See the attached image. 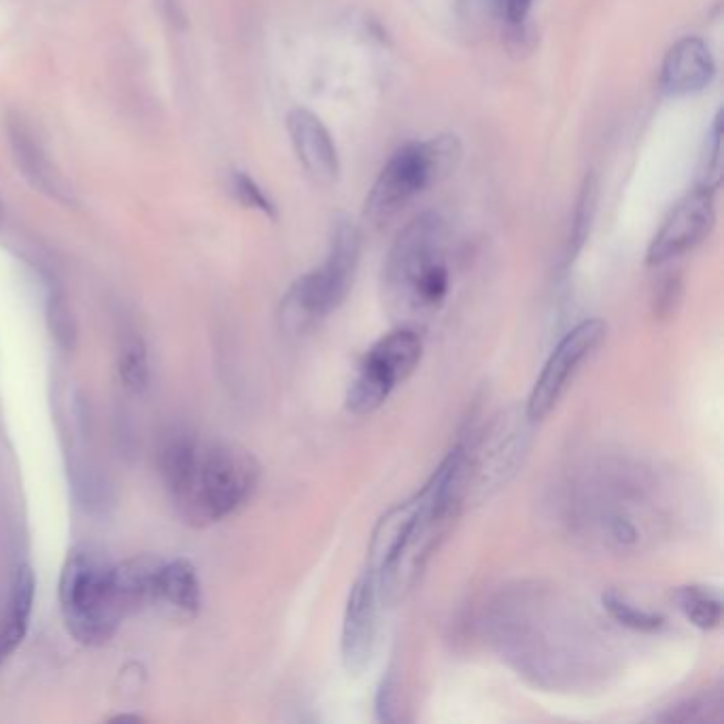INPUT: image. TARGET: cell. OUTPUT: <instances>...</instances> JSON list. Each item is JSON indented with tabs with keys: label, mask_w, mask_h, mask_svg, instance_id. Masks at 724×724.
Returning <instances> with one entry per match:
<instances>
[{
	"label": "cell",
	"mask_w": 724,
	"mask_h": 724,
	"mask_svg": "<svg viewBox=\"0 0 724 724\" xmlns=\"http://www.w3.org/2000/svg\"><path fill=\"white\" fill-rule=\"evenodd\" d=\"M593 623L572 601L538 584L499 593L485 618L499 657L546 691H572L606 674L608 648Z\"/></svg>",
	"instance_id": "cell-1"
},
{
	"label": "cell",
	"mask_w": 724,
	"mask_h": 724,
	"mask_svg": "<svg viewBox=\"0 0 724 724\" xmlns=\"http://www.w3.org/2000/svg\"><path fill=\"white\" fill-rule=\"evenodd\" d=\"M654 482L642 468L601 461L567 487V523L586 540L629 550L657 536L665 521Z\"/></svg>",
	"instance_id": "cell-2"
},
{
	"label": "cell",
	"mask_w": 724,
	"mask_h": 724,
	"mask_svg": "<svg viewBox=\"0 0 724 724\" xmlns=\"http://www.w3.org/2000/svg\"><path fill=\"white\" fill-rule=\"evenodd\" d=\"M451 291L448 230L436 213L412 219L398 234L383 266V298L400 325L434 317Z\"/></svg>",
	"instance_id": "cell-3"
},
{
	"label": "cell",
	"mask_w": 724,
	"mask_h": 724,
	"mask_svg": "<svg viewBox=\"0 0 724 724\" xmlns=\"http://www.w3.org/2000/svg\"><path fill=\"white\" fill-rule=\"evenodd\" d=\"M361 257V232L349 217H336L325 262L293 283L281 302V325L304 334L344 304L353 289Z\"/></svg>",
	"instance_id": "cell-4"
},
{
	"label": "cell",
	"mask_w": 724,
	"mask_h": 724,
	"mask_svg": "<svg viewBox=\"0 0 724 724\" xmlns=\"http://www.w3.org/2000/svg\"><path fill=\"white\" fill-rule=\"evenodd\" d=\"M113 563L102 550L81 544L68 553L60 574L64 625L83 646L107 644L126 618L115 599Z\"/></svg>",
	"instance_id": "cell-5"
},
{
	"label": "cell",
	"mask_w": 724,
	"mask_h": 724,
	"mask_svg": "<svg viewBox=\"0 0 724 724\" xmlns=\"http://www.w3.org/2000/svg\"><path fill=\"white\" fill-rule=\"evenodd\" d=\"M260 482V461L247 448L230 442L202 444L192 480L177 502L189 523L209 525L228 519Z\"/></svg>",
	"instance_id": "cell-6"
},
{
	"label": "cell",
	"mask_w": 724,
	"mask_h": 724,
	"mask_svg": "<svg viewBox=\"0 0 724 724\" xmlns=\"http://www.w3.org/2000/svg\"><path fill=\"white\" fill-rule=\"evenodd\" d=\"M459 158L461 145L451 134L402 145L370 187L364 202L366 221L376 228L385 226L427 187L451 175Z\"/></svg>",
	"instance_id": "cell-7"
},
{
	"label": "cell",
	"mask_w": 724,
	"mask_h": 724,
	"mask_svg": "<svg viewBox=\"0 0 724 724\" xmlns=\"http://www.w3.org/2000/svg\"><path fill=\"white\" fill-rule=\"evenodd\" d=\"M423 338L415 327L398 330L376 340L364 355L357 376L347 393V408L353 415H370L381 408L389 395L406 383L421 364Z\"/></svg>",
	"instance_id": "cell-8"
},
{
	"label": "cell",
	"mask_w": 724,
	"mask_h": 724,
	"mask_svg": "<svg viewBox=\"0 0 724 724\" xmlns=\"http://www.w3.org/2000/svg\"><path fill=\"white\" fill-rule=\"evenodd\" d=\"M531 419L527 412H502L478 438L463 442L465 497L474 491L489 495L506 485L529 446Z\"/></svg>",
	"instance_id": "cell-9"
},
{
	"label": "cell",
	"mask_w": 724,
	"mask_h": 724,
	"mask_svg": "<svg viewBox=\"0 0 724 724\" xmlns=\"http://www.w3.org/2000/svg\"><path fill=\"white\" fill-rule=\"evenodd\" d=\"M606 332L608 325L601 319H584L559 340L529 393L525 412L533 423L546 419L555 410L580 366L599 349Z\"/></svg>",
	"instance_id": "cell-10"
},
{
	"label": "cell",
	"mask_w": 724,
	"mask_h": 724,
	"mask_svg": "<svg viewBox=\"0 0 724 724\" xmlns=\"http://www.w3.org/2000/svg\"><path fill=\"white\" fill-rule=\"evenodd\" d=\"M714 194L710 189L695 187L671 209L648 247V266H663L703 243L716 221Z\"/></svg>",
	"instance_id": "cell-11"
},
{
	"label": "cell",
	"mask_w": 724,
	"mask_h": 724,
	"mask_svg": "<svg viewBox=\"0 0 724 724\" xmlns=\"http://www.w3.org/2000/svg\"><path fill=\"white\" fill-rule=\"evenodd\" d=\"M381 584L378 578L364 570L347 599L342 618L340 654L342 665L351 676H361L372 663L378 637V603H381Z\"/></svg>",
	"instance_id": "cell-12"
},
{
	"label": "cell",
	"mask_w": 724,
	"mask_h": 724,
	"mask_svg": "<svg viewBox=\"0 0 724 724\" xmlns=\"http://www.w3.org/2000/svg\"><path fill=\"white\" fill-rule=\"evenodd\" d=\"M287 132L300 164L319 183L332 185L340 177V158L330 130L308 109H291Z\"/></svg>",
	"instance_id": "cell-13"
},
{
	"label": "cell",
	"mask_w": 724,
	"mask_h": 724,
	"mask_svg": "<svg viewBox=\"0 0 724 724\" xmlns=\"http://www.w3.org/2000/svg\"><path fill=\"white\" fill-rule=\"evenodd\" d=\"M7 132H9L13 160L17 168H20L22 177L30 183V187H34L37 192L45 194L51 200L75 206L77 196L73 192L71 183H68L62 177V172L51 164L43 145L37 141V136L32 134V130L22 122V119H9Z\"/></svg>",
	"instance_id": "cell-14"
},
{
	"label": "cell",
	"mask_w": 724,
	"mask_h": 724,
	"mask_svg": "<svg viewBox=\"0 0 724 724\" xmlns=\"http://www.w3.org/2000/svg\"><path fill=\"white\" fill-rule=\"evenodd\" d=\"M716 77L712 49L699 37H684L667 49L661 64V90L667 96L703 92Z\"/></svg>",
	"instance_id": "cell-15"
},
{
	"label": "cell",
	"mask_w": 724,
	"mask_h": 724,
	"mask_svg": "<svg viewBox=\"0 0 724 724\" xmlns=\"http://www.w3.org/2000/svg\"><path fill=\"white\" fill-rule=\"evenodd\" d=\"M162 563L164 561L160 559L143 555L113 565V593L126 618L145 606H153L158 599V574Z\"/></svg>",
	"instance_id": "cell-16"
},
{
	"label": "cell",
	"mask_w": 724,
	"mask_h": 724,
	"mask_svg": "<svg viewBox=\"0 0 724 724\" xmlns=\"http://www.w3.org/2000/svg\"><path fill=\"white\" fill-rule=\"evenodd\" d=\"M34 595H37V578L28 565L17 567L9 586L5 610L0 614V665L24 642L28 633Z\"/></svg>",
	"instance_id": "cell-17"
},
{
	"label": "cell",
	"mask_w": 724,
	"mask_h": 724,
	"mask_svg": "<svg viewBox=\"0 0 724 724\" xmlns=\"http://www.w3.org/2000/svg\"><path fill=\"white\" fill-rule=\"evenodd\" d=\"M417 510H419V493L406 499V502L393 506L389 512L381 516V521L376 523L368 546V567H366V570H370L376 578L383 576V572L391 565L395 555L400 553V548L412 529V523H415Z\"/></svg>",
	"instance_id": "cell-18"
},
{
	"label": "cell",
	"mask_w": 724,
	"mask_h": 724,
	"mask_svg": "<svg viewBox=\"0 0 724 724\" xmlns=\"http://www.w3.org/2000/svg\"><path fill=\"white\" fill-rule=\"evenodd\" d=\"M200 446L202 442L198 438L179 429L166 436L160 446V474L175 504L185 495L194 476Z\"/></svg>",
	"instance_id": "cell-19"
},
{
	"label": "cell",
	"mask_w": 724,
	"mask_h": 724,
	"mask_svg": "<svg viewBox=\"0 0 724 724\" xmlns=\"http://www.w3.org/2000/svg\"><path fill=\"white\" fill-rule=\"evenodd\" d=\"M200 601L202 595L196 567L185 559L162 563L158 574V599H155V603H166V606L192 616L198 612Z\"/></svg>",
	"instance_id": "cell-20"
},
{
	"label": "cell",
	"mask_w": 724,
	"mask_h": 724,
	"mask_svg": "<svg viewBox=\"0 0 724 724\" xmlns=\"http://www.w3.org/2000/svg\"><path fill=\"white\" fill-rule=\"evenodd\" d=\"M676 608L686 616L688 623L703 631H712L722 623V599L718 591L703 584H686L674 591Z\"/></svg>",
	"instance_id": "cell-21"
},
{
	"label": "cell",
	"mask_w": 724,
	"mask_h": 724,
	"mask_svg": "<svg viewBox=\"0 0 724 724\" xmlns=\"http://www.w3.org/2000/svg\"><path fill=\"white\" fill-rule=\"evenodd\" d=\"M597 196H599V181L595 172H589L582 181L580 194L574 206L570 238H567V264H572L576 260L586 243V238L591 234V226L597 213Z\"/></svg>",
	"instance_id": "cell-22"
},
{
	"label": "cell",
	"mask_w": 724,
	"mask_h": 724,
	"mask_svg": "<svg viewBox=\"0 0 724 724\" xmlns=\"http://www.w3.org/2000/svg\"><path fill=\"white\" fill-rule=\"evenodd\" d=\"M601 606L620 627L631 629L635 633H657L667 623L663 614L635 606V603H631L625 595H620L616 591L603 593Z\"/></svg>",
	"instance_id": "cell-23"
},
{
	"label": "cell",
	"mask_w": 724,
	"mask_h": 724,
	"mask_svg": "<svg viewBox=\"0 0 724 724\" xmlns=\"http://www.w3.org/2000/svg\"><path fill=\"white\" fill-rule=\"evenodd\" d=\"M722 718V686L710 688L699 695L671 705L663 714L654 716L661 722H714Z\"/></svg>",
	"instance_id": "cell-24"
},
{
	"label": "cell",
	"mask_w": 724,
	"mask_h": 724,
	"mask_svg": "<svg viewBox=\"0 0 724 724\" xmlns=\"http://www.w3.org/2000/svg\"><path fill=\"white\" fill-rule=\"evenodd\" d=\"M117 370L119 378L128 391L132 393H143L149 385V359H147V347L141 336H126L122 342V349H119L117 359Z\"/></svg>",
	"instance_id": "cell-25"
},
{
	"label": "cell",
	"mask_w": 724,
	"mask_h": 724,
	"mask_svg": "<svg viewBox=\"0 0 724 724\" xmlns=\"http://www.w3.org/2000/svg\"><path fill=\"white\" fill-rule=\"evenodd\" d=\"M45 315H47V327H49L51 336L56 338V342L62 349L73 351L77 344V325H75L71 306H68L64 291L58 285H49Z\"/></svg>",
	"instance_id": "cell-26"
},
{
	"label": "cell",
	"mask_w": 724,
	"mask_h": 724,
	"mask_svg": "<svg viewBox=\"0 0 724 724\" xmlns=\"http://www.w3.org/2000/svg\"><path fill=\"white\" fill-rule=\"evenodd\" d=\"M720 139H722V113L718 111L708 134H705V143H703L701 160H699V168H697V187L710 189V192H716L722 181Z\"/></svg>",
	"instance_id": "cell-27"
},
{
	"label": "cell",
	"mask_w": 724,
	"mask_h": 724,
	"mask_svg": "<svg viewBox=\"0 0 724 724\" xmlns=\"http://www.w3.org/2000/svg\"><path fill=\"white\" fill-rule=\"evenodd\" d=\"M232 192L238 198V202L245 204L247 209L260 211L262 215H266L270 219L277 217V206H274V202L268 198V194L247 175V172H240V170L234 172Z\"/></svg>",
	"instance_id": "cell-28"
},
{
	"label": "cell",
	"mask_w": 724,
	"mask_h": 724,
	"mask_svg": "<svg viewBox=\"0 0 724 724\" xmlns=\"http://www.w3.org/2000/svg\"><path fill=\"white\" fill-rule=\"evenodd\" d=\"M398 686H395L393 678H387L378 686L376 693V716L383 722H395L398 720Z\"/></svg>",
	"instance_id": "cell-29"
},
{
	"label": "cell",
	"mask_w": 724,
	"mask_h": 724,
	"mask_svg": "<svg viewBox=\"0 0 724 724\" xmlns=\"http://www.w3.org/2000/svg\"><path fill=\"white\" fill-rule=\"evenodd\" d=\"M533 3L536 0H497V7L508 26H523L529 20Z\"/></svg>",
	"instance_id": "cell-30"
},
{
	"label": "cell",
	"mask_w": 724,
	"mask_h": 724,
	"mask_svg": "<svg viewBox=\"0 0 724 724\" xmlns=\"http://www.w3.org/2000/svg\"><path fill=\"white\" fill-rule=\"evenodd\" d=\"M111 722H143V718L136 714H119V716L111 718Z\"/></svg>",
	"instance_id": "cell-31"
}]
</instances>
